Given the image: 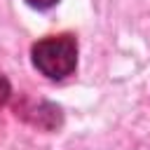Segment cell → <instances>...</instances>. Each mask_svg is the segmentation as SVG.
<instances>
[{
    "label": "cell",
    "instance_id": "1",
    "mask_svg": "<svg viewBox=\"0 0 150 150\" xmlns=\"http://www.w3.org/2000/svg\"><path fill=\"white\" fill-rule=\"evenodd\" d=\"M33 63L42 75H47L52 80H61V77L70 75L77 63L75 38L73 35H54V38H45V40L35 42L33 45Z\"/></svg>",
    "mask_w": 150,
    "mask_h": 150
},
{
    "label": "cell",
    "instance_id": "2",
    "mask_svg": "<svg viewBox=\"0 0 150 150\" xmlns=\"http://www.w3.org/2000/svg\"><path fill=\"white\" fill-rule=\"evenodd\" d=\"M21 115H23L30 124H35V127H40V129H47V131L61 124V110H59L56 105H52V103H38V105L30 108V110H21Z\"/></svg>",
    "mask_w": 150,
    "mask_h": 150
},
{
    "label": "cell",
    "instance_id": "3",
    "mask_svg": "<svg viewBox=\"0 0 150 150\" xmlns=\"http://www.w3.org/2000/svg\"><path fill=\"white\" fill-rule=\"evenodd\" d=\"M9 94H12V89H9V82H7V80L0 75V105H2V103H7Z\"/></svg>",
    "mask_w": 150,
    "mask_h": 150
},
{
    "label": "cell",
    "instance_id": "4",
    "mask_svg": "<svg viewBox=\"0 0 150 150\" xmlns=\"http://www.w3.org/2000/svg\"><path fill=\"white\" fill-rule=\"evenodd\" d=\"M30 7H38V9H47V7H54L59 0H26Z\"/></svg>",
    "mask_w": 150,
    "mask_h": 150
}]
</instances>
